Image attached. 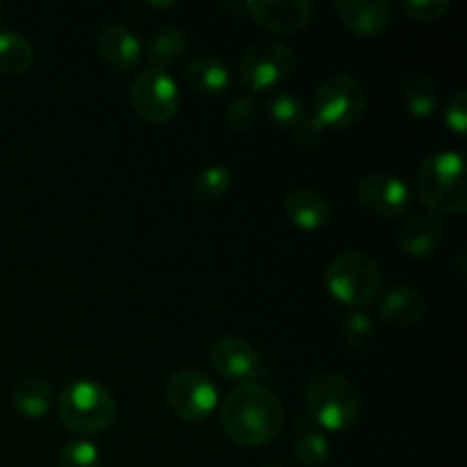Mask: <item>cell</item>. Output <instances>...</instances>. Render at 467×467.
<instances>
[{
	"label": "cell",
	"instance_id": "1",
	"mask_svg": "<svg viewBox=\"0 0 467 467\" xmlns=\"http://www.w3.org/2000/svg\"><path fill=\"white\" fill-rule=\"evenodd\" d=\"M223 431L242 447H263L281 433L285 409L272 388L263 383H237L219 404Z\"/></svg>",
	"mask_w": 467,
	"mask_h": 467
},
{
	"label": "cell",
	"instance_id": "2",
	"mask_svg": "<svg viewBox=\"0 0 467 467\" xmlns=\"http://www.w3.org/2000/svg\"><path fill=\"white\" fill-rule=\"evenodd\" d=\"M304 404L308 418L319 427L327 431H345L358 422L363 395L345 374L319 372L306 383Z\"/></svg>",
	"mask_w": 467,
	"mask_h": 467
},
{
	"label": "cell",
	"instance_id": "3",
	"mask_svg": "<svg viewBox=\"0 0 467 467\" xmlns=\"http://www.w3.org/2000/svg\"><path fill=\"white\" fill-rule=\"evenodd\" d=\"M420 199L433 214H463L467 210L465 158L456 150H436L418 169Z\"/></svg>",
	"mask_w": 467,
	"mask_h": 467
},
{
	"label": "cell",
	"instance_id": "4",
	"mask_svg": "<svg viewBox=\"0 0 467 467\" xmlns=\"http://www.w3.org/2000/svg\"><path fill=\"white\" fill-rule=\"evenodd\" d=\"M59 420L67 429L80 436H99L117 420V401L112 392L99 381L78 379L71 381L57 400Z\"/></svg>",
	"mask_w": 467,
	"mask_h": 467
},
{
	"label": "cell",
	"instance_id": "5",
	"mask_svg": "<svg viewBox=\"0 0 467 467\" xmlns=\"http://www.w3.org/2000/svg\"><path fill=\"white\" fill-rule=\"evenodd\" d=\"M324 283L333 299L349 306L351 310H363L381 292L383 272L381 265L365 251H345L331 260Z\"/></svg>",
	"mask_w": 467,
	"mask_h": 467
},
{
	"label": "cell",
	"instance_id": "6",
	"mask_svg": "<svg viewBox=\"0 0 467 467\" xmlns=\"http://www.w3.org/2000/svg\"><path fill=\"white\" fill-rule=\"evenodd\" d=\"M365 109L368 91L363 82L351 73H333L315 91L310 112L324 130H347L363 119Z\"/></svg>",
	"mask_w": 467,
	"mask_h": 467
},
{
	"label": "cell",
	"instance_id": "7",
	"mask_svg": "<svg viewBox=\"0 0 467 467\" xmlns=\"http://www.w3.org/2000/svg\"><path fill=\"white\" fill-rule=\"evenodd\" d=\"M242 85L251 91H269L295 76L296 71V53L287 44L276 39L254 41L249 48L242 53L240 64Z\"/></svg>",
	"mask_w": 467,
	"mask_h": 467
},
{
	"label": "cell",
	"instance_id": "8",
	"mask_svg": "<svg viewBox=\"0 0 467 467\" xmlns=\"http://www.w3.org/2000/svg\"><path fill=\"white\" fill-rule=\"evenodd\" d=\"M164 400L171 413L185 422H203L219 406V392L199 369H178L169 377Z\"/></svg>",
	"mask_w": 467,
	"mask_h": 467
},
{
	"label": "cell",
	"instance_id": "9",
	"mask_svg": "<svg viewBox=\"0 0 467 467\" xmlns=\"http://www.w3.org/2000/svg\"><path fill=\"white\" fill-rule=\"evenodd\" d=\"M128 99H130L132 109L150 123L171 121L181 108L178 82L167 71L153 67L132 78Z\"/></svg>",
	"mask_w": 467,
	"mask_h": 467
},
{
	"label": "cell",
	"instance_id": "10",
	"mask_svg": "<svg viewBox=\"0 0 467 467\" xmlns=\"http://www.w3.org/2000/svg\"><path fill=\"white\" fill-rule=\"evenodd\" d=\"M354 199L374 217L400 219L413 205V192L404 178L392 173H369L356 182Z\"/></svg>",
	"mask_w": 467,
	"mask_h": 467
},
{
	"label": "cell",
	"instance_id": "11",
	"mask_svg": "<svg viewBox=\"0 0 467 467\" xmlns=\"http://www.w3.org/2000/svg\"><path fill=\"white\" fill-rule=\"evenodd\" d=\"M267 114L278 130L290 132L299 144L315 146L324 137V128L315 121L306 100L295 91H274L267 100Z\"/></svg>",
	"mask_w": 467,
	"mask_h": 467
},
{
	"label": "cell",
	"instance_id": "12",
	"mask_svg": "<svg viewBox=\"0 0 467 467\" xmlns=\"http://www.w3.org/2000/svg\"><path fill=\"white\" fill-rule=\"evenodd\" d=\"M208 360L219 377L240 383H249L265 374L263 358L255 347L235 336H223L214 340L208 349Z\"/></svg>",
	"mask_w": 467,
	"mask_h": 467
},
{
	"label": "cell",
	"instance_id": "13",
	"mask_svg": "<svg viewBox=\"0 0 467 467\" xmlns=\"http://www.w3.org/2000/svg\"><path fill=\"white\" fill-rule=\"evenodd\" d=\"M255 23L274 35H295L313 21L310 0H249L244 5Z\"/></svg>",
	"mask_w": 467,
	"mask_h": 467
},
{
	"label": "cell",
	"instance_id": "14",
	"mask_svg": "<svg viewBox=\"0 0 467 467\" xmlns=\"http://www.w3.org/2000/svg\"><path fill=\"white\" fill-rule=\"evenodd\" d=\"M336 16L356 36L383 35L395 21V9L386 0H337Z\"/></svg>",
	"mask_w": 467,
	"mask_h": 467
},
{
	"label": "cell",
	"instance_id": "15",
	"mask_svg": "<svg viewBox=\"0 0 467 467\" xmlns=\"http://www.w3.org/2000/svg\"><path fill=\"white\" fill-rule=\"evenodd\" d=\"M281 210L299 231H322L331 223V201L310 187H295L281 201Z\"/></svg>",
	"mask_w": 467,
	"mask_h": 467
},
{
	"label": "cell",
	"instance_id": "16",
	"mask_svg": "<svg viewBox=\"0 0 467 467\" xmlns=\"http://www.w3.org/2000/svg\"><path fill=\"white\" fill-rule=\"evenodd\" d=\"M96 50L100 59L114 71H130L140 64L141 41L132 30L121 23H109L99 30L96 36Z\"/></svg>",
	"mask_w": 467,
	"mask_h": 467
},
{
	"label": "cell",
	"instance_id": "17",
	"mask_svg": "<svg viewBox=\"0 0 467 467\" xmlns=\"http://www.w3.org/2000/svg\"><path fill=\"white\" fill-rule=\"evenodd\" d=\"M445 222L433 213H418L400 231V249L409 258H431L445 240Z\"/></svg>",
	"mask_w": 467,
	"mask_h": 467
},
{
	"label": "cell",
	"instance_id": "18",
	"mask_svg": "<svg viewBox=\"0 0 467 467\" xmlns=\"http://www.w3.org/2000/svg\"><path fill=\"white\" fill-rule=\"evenodd\" d=\"M424 313H427V299L418 287L410 285L392 287L379 304L381 322L390 328H400V331L422 322Z\"/></svg>",
	"mask_w": 467,
	"mask_h": 467
},
{
	"label": "cell",
	"instance_id": "19",
	"mask_svg": "<svg viewBox=\"0 0 467 467\" xmlns=\"http://www.w3.org/2000/svg\"><path fill=\"white\" fill-rule=\"evenodd\" d=\"M185 80L199 94L219 96L231 85V68L219 55H192L185 62Z\"/></svg>",
	"mask_w": 467,
	"mask_h": 467
},
{
	"label": "cell",
	"instance_id": "20",
	"mask_svg": "<svg viewBox=\"0 0 467 467\" xmlns=\"http://www.w3.org/2000/svg\"><path fill=\"white\" fill-rule=\"evenodd\" d=\"M187 35L176 26H162L150 35L149 46H146V59L153 64V68L164 71L167 67H173L181 62L182 55L187 53Z\"/></svg>",
	"mask_w": 467,
	"mask_h": 467
},
{
	"label": "cell",
	"instance_id": "21",
	"mask_svg": "<svg viewBox=\"0 0 467 467\" xmlns=\"http://www.w3.org/2000/svg\"><path fill=\"white\" fill-rule=\"evenodd\" d=\"M12 404L21 415L30 420H39L53 409L55 392L44 379H23L14 386Z\"/></svg>",
	"mask_w": 467,
	"mask_h": 467
},
{
	"label": "cell",
	"instance_id": "22",
	"mask_svg": "<svg viewBox=\"0 0 467 467\" xmlns=\"http://www.w3.org/2000/svg\"><path fill=\"white\" fill-rule=\"evenodd\" d=\"M35 46L18 32L0 30V76L18 78L35 64Z\"/></svg>",
	"mask_w": 467,
	"mask_h": 467
},
{
	"label": "cell",
	"instance_id": "23",
	"mask_svg": "<svg viewBox=\"0 0 467 467\" xmlns=\"http://www.w3.org/2000/svg\"><path fill=\"white\" fill-rule=\"evenodd\" d=\"M401 99L413 117L427 119L436 112L438 85L427 73H409L401 82Z\"/></svg>",
	"mask_w": 467,
	"mask_h": 467
},
{
	"label": "cell",
	"instance_id": "24",
	"mask_svg": "<svg viewBox=\"0 0 467 467\" xmlns=\"http://www.w3.org/2000/svg\"><path fill=\"white\" fill-rule=\"evenodd\" d=\"M233 187V171L223 164H210V167L201 169L196 178L192 181V194L201 203H213V201L222 199L228 190Z\"/></svg>",
	"mask_w": 467,
	"mask_h": 467
},
{
	"label": "cell",
	"instance_id": "25",
	"mask_svg": "<svg viewBox=\"0 0 467 467\" xmlns=\"http://www.w3.org/2000/svg\"><path fill=\"white\" fill-rule=\"evenodd\" d=\"M295 451L306 467H322L331 456V442L322 431H308L299 436Z\"/></svg>",
	"mask_w": 467,
	"mask_h": 467
},
{
	"label": "cell",
	"instance_id": "26",
	"mask_svg": "<svg viewBox=\"0 0 467 467\" xmlns=\"http://www.w3.org/2000/svg\"><path fill=\"white\" fill-rule=\"evenodd\" d=\"M59 467H100V450L91 441L76 438L59 450Z\"/></svg>",
	"mask_w": 467,
	"mask_h": 467
},
{
	"label": "cell",
	"instance_id": "27",
	"mask_svg": "<svg viewBox=\"0 0 467 467\" xmlns=\"http://www.w3.org/2000/svg\"><path fill=\"white\" fill-rule=\"evenodd\" d=\"M260 105L254 96H240L228 105L226 123L235 132H249L258 123Z\"/></svg>",
	"mask_w": 467,
	"mask_h": 467
},
{
	"label": "cell",
	"instance_id": "28",
	"mask_svg": "<svg viewBox=\"0 0 467 467\" xmlns=\"http://www.w3.org/2000/svg\"><path fill=\"white\" fill-rule=\"evenodd\" d=\"M342 337L347 340V345L356 347H368L374 340V322L365 310H351L349 315L342 322Z\"/></svg>",
	"mask_w": 467,
	"mask_h": 467
},
{
	"label": "cell",
	"instance_id": "29",
	"mask_svg": "<svg viewBox=\"0 0 467 467\" xmlns=\"http://www.w3.org/2000/svg\"><path fill=\"white\" fill-rule=\"evenodd\" d=\"M400 7L409 18L431 23L445 18L451 12V7H454V3L451 0H404Z\"/></svg>",
	"mask_w": 467,
	"mask_h": 467
},
{
	"label": "cell",
	"instance_id": "30",
	"mask_svg": "<svg viewBox=\"0 0 467 467\" xmlns=\"http://www.w3.org/2000/svg\"><path fill=\"white\" fill-rule=\"evenodd\" d=\"M445 123L456 132V135H465L467 132V91H454L445 105Z\"/></svg>",
	"mask_w": 467,
	"mask_h": 467
},
{
	"label": "cell",
	"instance_id": "31",
	"mask_svg": "<svg viewBox=\"0 0 467 467\" xmlns=\"http://www.w3.org/2000/svg\"><path fill=\"white\" fill-rule=\"evenodd\" d=\"M5 21H7V7H5V5L0 3V27L5 26Z\"/></svg>",
	"mask_w": 467,
	"mask_h": 467
},
{
	"label": "cell",
	"instance_id": "32",
	"mask_svg": "<svg viewBox=\"0 0 467 467\" xmlns=\"http://www.w3.org/2000/svg\"><path fill=\"white\" fill-rule=\"evenodd\" d=\"M263 467H283V465H263Z\"/></svg>",
	"mask_w": 467,
	"mask_h": 467
}]
</instances>
